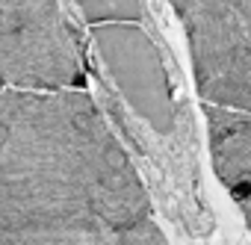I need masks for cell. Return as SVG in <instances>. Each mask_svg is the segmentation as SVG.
I'll list each match as a JSON object with an SVG mask.
<instances>
[{
  "label": "cell",
  "mask_w": 251,
  "mask_h": 245,
  "mask_svg": "<svg viewBox=\"0 0 251 245\" xmlns=\"http://www.w3.org/2000/svg\"><path fill=\"white\" fill-rule=\"evenodd\" d=\"M157 221L86 89L0 92V245H112Z\"/></svg>",
  "instance_id": "cell-1"
},
{
  "label": "cell",
  "mask_w": 251,
  "mask_h": 245,
  "mask_svg": "<svg viewBox=\"0 0 251 245\" xmlns=\"http://www.w3.org/2000/svg\"><path fill=\"white\" fill-rule=\"evenodd\" d=\"M77 9L92 27H100V24H136L145 15L142 0H80Z\"/></svg>",
  "instance_id": "cell-6"
},
{
  "label": "cell",
  "mask_w": 251,
  "mask_h": 245,
  "mask_svg": "<svg viewBox=\"0 0 251 245\" xmlns=\"http://www.w3.org/2000/svg\"><path fill=\"white\" fill-rule=\"evenodd\" d=\"M201 115L216 180L251 233V112L201 103Z\"/></svg>",
  "instance_id": "cell-5"
},
{
  "label": "cell",
  "mask_w": 251,
  "mask_h": 245,
  "mask_svg": "<svg viewBox=\"0 0 251 245\" xmlns=\"http://www.w3.org/2000/svg\"><path fill=\"white\" fill-rule=\"evenodd\" d=\"M112 245H172V242H169L166 230L160 227V221H151V224L133 230L130 236H124V239H118Z\"/></svg>",
  "instance_id": "cell-7"
},
{
  "label": "cell",
  "mask_w": 251,
  "mask_h": 245,
  "mask_svg": "<svg viewBox=\"0 0 251 245\" xmlns=\"http://www.w3.org/2000/svg\"><path fill=\"white\" fill-rule=\"evenodd\" d=\"M201 103L251 112V0H175Z\"/></svg>",
  "instance_id": "cell-3"
},
{
  "label": "cell",
  "mask_w": 251,
  "mask_h": 245,
  "mask_svg": "<svg viewBox=\"0 0 251 245\" xmlns=\"http://www.w3.org/2000/svg\"><path fill=\"white\" fill-rule=\"evenodd\" d=\"M77 27L59 3L0 0V92L86 89Z\"/></svg>",
  "instance_id": "cell-2"
},
{
  "label": "cell",
  "mask_w": 251,
  "mask_h": 245,
  "mask_svg": "<svg viewBox=\"0 0 251 245\" xmlns=\"http://www.w3.org/2000/svg\"><path fill=\"white\" fill-rule=\"evenodd\" d=\"M92 39L115 86L139 118H145L157 133L172 136L177 127V106L166 65L148 33L139 24H100L92 27Z\"/></svg>",
  "instance_id": "cell-4"
}]
</instances>
